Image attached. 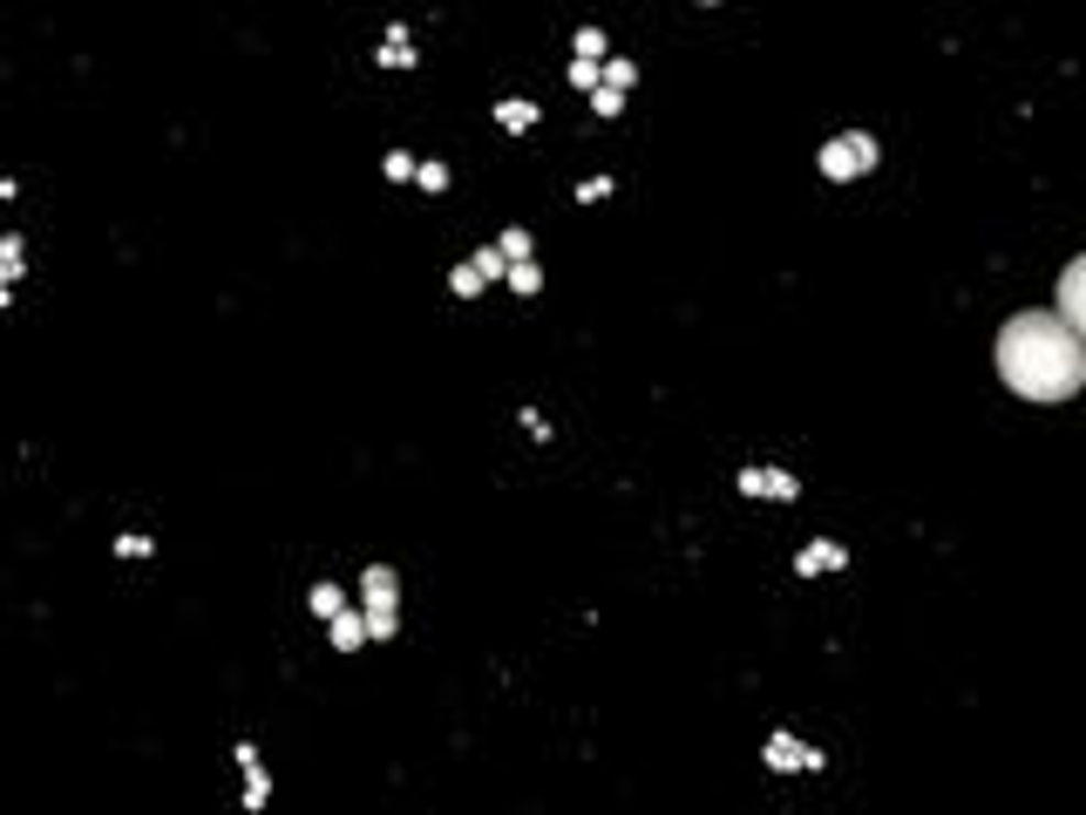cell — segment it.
<instances>
[{
    "label": "cell",
    "mask_w": 1086,
    "mask_h": 815,
    "mask_svg": "<svg viewBox=\"0 0 1086 815\" xmlns=\"http://www.w3.org/2000/svg\"><path fill=\"white\" fill-rule=\"evenodd\" d=\"M869 164H876V143H869V136H835V143L822 150V170H829V177H863Z\"/></svg>",
    "instance_id": "3"
},
{
    "label": "cell",
    "mask_w": 1086,
    "mask_h": 815,
    "mask_svg": "<svg viewBox=\"0 0 1086 815\" xmlns=\"http://www.w3.org/2000/svg\"><path fill=\"white\" fill-rule=\"evenodd\" d=\"M1053 313H1060V320H1066V327L1086 340V252H1079V258L1060 272V306H1053Z\"/></svg>",
    "instance_id": "2"
},
{
    "label": "cell",
    "mask_w": 1086,
    "mask_h": 815,
    "mask_svg": "<svg viewBox=\"0 0 1086 815\" xmlns=\"http://www.w3.org/2000/svg\"><path fill=\"white\" fill-rule=\"evenodd\" d=\"M998 381L1019 401H1073L1086 381V340L1060 313H1012L998 327Z\"/></svg>",
    "instance_id": "1"
}]
</instances>
